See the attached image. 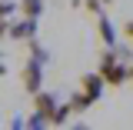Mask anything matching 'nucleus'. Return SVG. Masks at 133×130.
<instances>
[{"label":"nucleus","mask_w":133,"mask_h":130,"mask_svg":"<svg viewBox=\"0 0 133 130\" xmlns=\"http://www.w3.org/2000/svg\"><path fill=\"white\" fill-rule=\"evenodd\" d=\"M103 83H107V80H103V73H83V77H80V90H83L90 100H97L100 94H103Z\"/></svg>","instance_id":"4"},{"label":"nucleus","mask_w":133,"mask_h":130,"mask_svg":"<svg viewBox=\"0 0 133 130\" xmlns=\"http://www.w3.org/2000/svg\"><path fill=\"white\" fill-rule=\"evenodd\" d=\"M14 14V3L10 0H0V17H10Z\"/></svg>","instance_id":"9"},{"label":"nucleus","mask_w":133,"mask_h":130,"mask_svg":"<svg viewBox=\"0 0 133 130\" xmlns=\"http://www.w3.org/2000/svg\"><path fill=\"white\" fill-rule=\"evenodd\" d=\"M123 33H127V37L133 40V20H127V23H123Z\"/></svg>","instance_id":"10"},{"label":"nucleus","mask_w":133,"mask_h":130,"mask_svg":"<svg viewBox=\"0 0 133 130\" xmlns=\"http://www.w3.org/2000/svg\"><path fill=\"white\" fill-rule=\"evenodd\" d=\"M100 37H103V44H107V47H113V44H116V33H113V23H110L107 17H100Z\"/></svg>","instance_id":"6"},{"label":"nucleus","mask_w":133,"mask_h":130,"mask_svg":"<svg viewBox=\"0 0 133 130\" xmlns=\"http://www.w3.org/2000/svg\"><path fill=\"white\" fill-rule=\"evenodd\" d=\"M90 103H93V100L87 97V94H83V90H80V94H73V100H70V107H73V110H87V107H90Z\"/></svg>","instance_id":"8"},{"label":"nucleus","mask_w":133,"mask_h":130,"mask_svg":"<svg viewBox=\"0 0 133 130\" xmlns=\"http://www.w3.org/2000/svg\"><path fill=\"white\" fill-rule=\"evenodd\" d=\"M103 3H110V0H103Z\"/></svg>","instance_id":"13"},{"label":"nucleus","mask_w":133,"mask_h":130,"mask_svg":"<svg viewBox=\"0 0 133 130\" xmlns=\"http://www.w3.org/2000/svg\"><path fill=\"white\" fill-rule=\"evenodd\" d=\"M40 80H43V67H40V47L33 44V60H27V67H23V87H27L30 94H37V90H40Z\"/></svg>","instance_id":"1"},{"label":"nucleus","mask_w":133,"mask_h":130,"mask_svg":"<svg viewBox=\"0 0 133 130\" xmlns=\"http://www.w3.org/2000/svg\"><path fill=\"white\" fill-rule=\"evenodd\" d=\"M33 20H37V17H27L23 23H14V27H10V37H17V40H27V37H33V27H37Z\"/></svg>","instance_id":"5"},{"label":"nucleus","mask_w":133,"mask_h":130,"mask_svg":"<svg viewBox=\"0 0 133 130\" xmlns=\"http://www.w3.org/2000/svg\"><path fill=\"white\" fill-rule=\"evenodd\" d=\"M20 7H23L27 17H40V14H43V0H23Z\"/></svg>","instance_id":"7"},{"label":"nucleus","mask_w":133,"mask_h":130,"mask_svg":"<svg viewBox=\"0 0 133 130\" xmlns=\"http://www.w3.org/2000/svg\"><path fill=\"white\" fill-rule=\"evenodd\" d=\"M33 107H37V117H33V127L37 123H50L53 120V114H57V103H53V97L50 94H33Z\"/></svg>","instance_id":"3"},{"label":"nucleus","mask_w":133,"mask_h":130,"mask_svg":"<svg viewBox=\"0 0 133 130\" xmlns=\"http://www.w3.org/2000/svg\"><path fill=\"white\" fill-rule=\"evenodd\" d=\"M100 73H103V80L110 83V87H120V83L127 80V70L116 64L113 53H103V64H100Z\"/></svg>","instance_id":"2"},{"label":"nucleus","mask_w":133,"mask_h":130,"mask_svg":"<svg viewBox=\"0 0 133 130\" xmlns=\"http://www.w3.org/2000/svg\"><path fill=\"white\" fill-rule=\"evenodd\" d=\"M7 33H10V27H7V23H3V17H0V37H7Z\"/></svg>","instance_id":"11"},{"label":"nucleus","mask_w":133,"mask_h":130,"mask_svg":"<svg viewBox=\"0 0 133 130\" xmlns=\"http://www.w3.org/2000/svg\"><path fill=\"white\" fill-rule=\"evenodd\" d=\"M3 73H7V67H3V64H0V77H3Z\"/></svg>","instance_id":"12"}]
</instances>
